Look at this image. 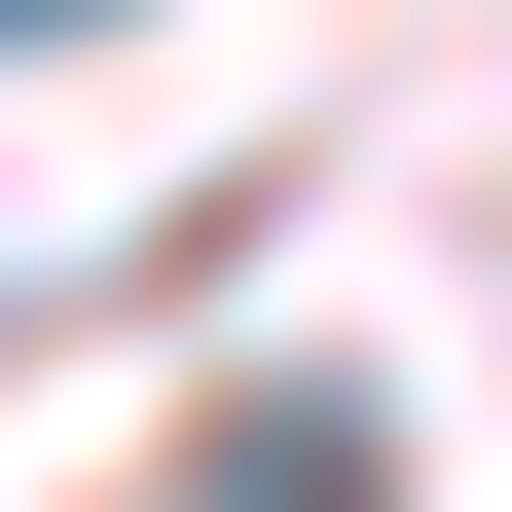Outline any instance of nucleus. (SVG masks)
I'll return each instance as SVG.
<instances>
[{"mask_svg": "<svg viewBox=\"0 0 512 512\" xmlns=\"http://www.w3.org/2000/svg\"><path fill=\"white\" fill-rule=\"evenodd\" d=\"M0 37H37V0H0Z\"/></svg>", "mask_w": 512, "mask_h": 512, "instance_id": "nucleus-1", "label": "nucleus"}]
</instances>
